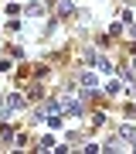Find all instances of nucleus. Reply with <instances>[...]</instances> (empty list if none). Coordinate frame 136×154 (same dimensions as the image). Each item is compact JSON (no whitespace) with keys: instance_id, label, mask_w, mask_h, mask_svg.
Here are the masks:
<instances>
[{"instance_id":"obj_2","label":"nucleus","mask_w":136,"mask_h":154,"mask_svg":"<svg viewBox=\"0 0 136 154\" xmlns=\"http://www.w3.org/2000/svg\"><path fill=\"white\" fill-rule=\"evenodd\" d=\"M119 140H126V144L136 147V127H119Z\"/></svg>"},{"instance_id":"obj_1","label":"nucleus","mask_w":136,"mask_h":154,"mask_svg":"<svg viewBox=\"0 0 136 154\" xmlns=\"http://www.w3.org/2000/svg\"><path fill=\"white\" fill-rule=\"evenodd\" d=\"M54 113H61V103H58V99H48V103L38 110V120H44V116H54Z\"/></svg>"},{"instance_id":"obj_4","label":"nucleus","mask_w":136,"mask_h":154,"mask_svg":"<svg viewBox=\"0 0 136 154\" xmlns=\"http://www.w3.org/2000/svg\"><path fill=\"white\" fill-rule=\"evenodd\" d=\"M92 65H95V69H102V72H109V69H112V65H109L102 55H92Z\"/></svg>"},{"instance_id":"obj_3","label":"nucleus","mask_w":136,"mask_h":154,"mask_svg":"<svg viewBox=\"0 0 136 154\" xmlns=\"http://www.w3.org/2000/svg\"><path fill=\"white\" fill-rule=\"evenodd\" d=\"M4 106H7V113H10V110H21V106H24V96H14L10 93V96L4 99Z\"/></svg>"},{"instance_id":"obj_5","label":"nucleus","mask_w":136,"mask_h":154,"mask_svg":"<svg viewBox=\"0 0 136 154\" xmlns=\"http://www.w3.org/2000/svg\"><path fill=\"white\" fill-rule=\"evenodd\" d=\"M82 86H85V89L95 86V75H92V72H85V75H82Z\"/></svg>"}]
</instances>
